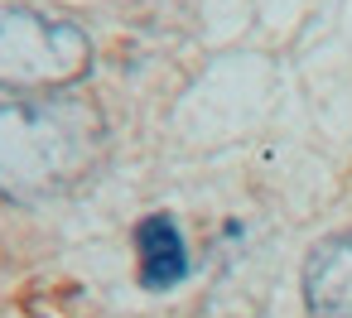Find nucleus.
I'll return each mask as SVG.
<instances>
[{"label":"nucleus","instance_id":"7ed1b4c3","mask_svg":"<svg viewBox=\"0 0 352 318\" xmlns=\"http://www.w3.org/2000/svg\"><path fill=\"white\" fill-rule=\"evenodd\" d=\"M309 318H352V236L318 241L304 265Z\"/></svg>","mask_w":352,"mask_h":318},{"label":"nucleus","instance_id":"f257e3e1","mask_svg":"<svg viewBox=\"0 0 352 318\" xmlns=\"http://www.w3.org/2000/svg\"><path fill=\"white\" fill-rule=\"evenodd\" d=\"M107 159V121L87 97H15L0 106V193L49 203L82 188Z\"/></svg>","mask_w":352,"mask_h":318},{"label":"nucleus","instance_id":"f03ea898","mask_svg":"<svg viewBox=\"0 0 352 318\" xmlns=\"http://www.w3.org/2000/svg\"><path fill=\"white\" fill-rule=\"evenodd\" d=\"M92 73V39L58 15L0 5V92L54 97Z\"/></svg>","mask_w":352,"mask_h":318},{"label":"nucleus","instance_id":"20e7f679","mask_svg":"<svg viewBox=\"0 0 352 318\" xmlns=\"http://www.w3.org/2000/svg\"><path fill=\"white\" fill-rule=\"evenodd\" d=\"M135 241H140V280H145V289H174L188 275V241H184V231H179V222L169 212L145 217Z\"/></svg>","mask_w":352,"mask_h":318}]
</instances>
